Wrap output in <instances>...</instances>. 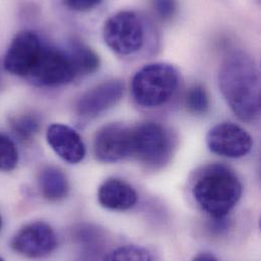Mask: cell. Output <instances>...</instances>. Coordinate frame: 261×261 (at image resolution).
<instances>
[{
	"instance_id": "obj_1",
	"label": "cell",
	"mask_w": 261,
	"mask_h": 261,
	"mask_svg": "<svg viewBox=\"0 0 261 261\" xmlns=\"http://www.w3.org/2000/svg\"><path fill=\"white\" fill-rule=\"evenodd\" d=\"M219 87L233 113L244 122L260 114V75L249 54L236 50L224 60L219 71Z\"/></svg>"
},
{
	"instance_id": "obj_2",
	"label": "cell",
	"mask_w": 261,
	"mask_h": 261,
	"mask_svg": "<svg viewBox=\"0 0 261 261\" xmlns=\"http://www.w3.org/2000/svg\"><path fill=\"white\" fill-rule=\"evenodd\" d=\"M192 195L198 206L213 219L227 217L242 196L236 173L221 164L206 166L196 177Z\"/></svg>"
},
{
	"instance_id": "obj_3",
	"label": "cell",
	"mask_w": 261,
	"mask_h": 261,
	"mask_svg": "<svg viewBox=\"0 0 261 261\" xmlns=\"http://www.w3.org/2000/svg\"><path fill=\"white\" fill-rule=\"evenodd\" d=\"M179 85L178 70L165 62L148 63L132 77L131 94L137 105L153 109L165 105Z\"/></svg>"
},
{
	"instance_id": "obj_4",
	"label": "cell",
	"mask_w": 261,
	"mask_h": 261,
	"mask_svg": "<svg viewBox=\"0 0 261 261\" xmlns=\"http://www.w3.org/2000/svg\"><path fill=\"white\" fill-rule=\"evenodd\" d=\"M172 151L170 133L161 124L152 121L142 122L132 127L131 156L148 167H162Z\"/></svg>"
},
{
	"instance_id": "obj_5",
	"label": "cell",
	"mask_w": 261,
	"mask_h": 261,
	"mask_svg": "<svg viewBox=\"0 0 261 261\" xmlns=\"http://www.w3.org/2000/svg\"><path fill=\"white\" fill-rule=\"evenodd\" d=\"M103 37L107 46L116 54L131 55L144 45V24L137 13L130 10L119 11L105 22Z\"/></svg>"
},
{
	"instance_id": "obj_6",
	"label": "cell",
	"mask_w": 261,
	"mask_h": 261,
	"mask_svg": "<svg viewBox=\"0 0 261 261\" xmlns=\"http://www.w3.org/2000/svg\"><path fill=\"white\" fill-rule=\"evenodd\" d=\"M27 77L38 87L51 88L69 84L77 76L66 49L44 45Z\"/></svg>"
},
{
	"instance_id": "obj_7",
	"label": "cell",
	"mask_w": 261,
	"mask_h": 261,
	"mask_svg": "<svg viewBox=\"0 0 261 261\" xmlns=\"http://www.w3.org/2000/svg\"><path fill=\"white\" fill-rule=\"evenodd\" d=\"M56 233L45 222H34L22 227L12 238L11 248L29 258H42L57 247Z\"/></svg>"
},
{
	"instance_id": "obj_8",
	"label": "cell",
	"mask_w": 261,
	"mask_h": 261,
	"mask_svg": "<svg viewBox=\"0 0 261 261\" xmlns=\"http://www.w3.org/2000/svg\"><path fill=\"white\" fill-rule=\"evenodd\" d=\"M206 144L210 150L218 155L239 159L251 150L253 139L240 125L225 122L210 129L206 134Z\"/></svg>"
},
{
	"instance_id": "obj_9",
	"label": "cell",
	"mask_w": 261,
	"mask_h": 261,
	"mask_svg": "<svg viewBox=\"0 0 261 261\" xmlns=\"http://www.w3.org/2000/svg\"><path fill=\"white\" fill-rule=\"evenodd\" d=\"M132 128L122 123L105 125L96 133L94 153L102 163H117L131 156Z\"/></svg>"
},
{
	"instance_id": "obj_10",
	"label": "cell",
	"mask_w": 261,
	"mask_h": 261,
	"mask_svg": "<svg viewBox=\"0 0 261 261\" xmlns=\"http://www.w3.org/2000/svg\"><path fill=\"white\" fill-rule=\"evenodd\" d=\"M39 36L32 31L19 32L11 41L4 56V68L16 76L27 77L43 48Z\"/></svg>"
},
{
	"instance_id": "obj_11",
	"label": "cell",
	"mask_w": 261,
	"mask_h": 261,
	"mask_svg": "<svg viewBox=\"0 0 261 261\" xmlns=\"http://www.w3.org/2000/svg\"><path fill=\"white\" fill-rule=\"evenodd\" d=\"M124 83L120 80L103 82L86 92L76 103V113L87 119L95 118L115 106L123 97Z\"/></svg>"
},
{
	"instance_id": "obj_12",
	"label": "cell",
	"mask_w": 261,
	"mask_h": 261,
	"mask_svg": "<svg viewBox=\"0 0 261 261\" xmlns=\"http://www.w3.org/2000/svg\"><path fill=\"white\" fill-rule=\"evenodd\" d=\"M46 138L55 153L68 164H79L87 154L82 136L68 125L58 123L50 125L46 132Z\"/></svg>"
},
{
	"instance_id": "obj_13",
	"label": "cell",
	"mask_w": 261,
	"mask_h": 261,
	"mask_svg": "<svg viewBox=\"0 0 261 261\" xmlns=\"http://www.w3.org/2000/svg\"><path fill=\"white\" fill-rule=\"evenodd\" d=\"M137 193L130 184L118 178L106 180L98 191L99 203L114 212L130 210L137 203Z\"/></svg>"
},
{
	"instance_id": "obj_14",
	"label": "cell",
	"mask_w": 261,
	"mask_h": 261,
	"mask_svg": "<svg viewBox=\"0 0 261 261\" xmlns=\"http://www.w3.org/2000/svg\"><path fill=\"white\" fill-rule=\"evenodd\" d=\"M38 181L41 194L49 201H60L68 195L69 183L67 177L57 167L47 166L42 169Z\"/></svg>"
},
{
	"instance_id": "obj_15",
	"label": "cell",
	"mask_w": 261,
	"mask_h": 261,
	"mask_svg": "<svg viewBox=\"0 0 261 261\" xmlns=\"http://www.w3.org/2000/svg\"><path fill=\"white\" fill-rule=\"evenodd\" d=\"M66 51L70 57L76 76L92 74L100 66L98 54L80 41H72Z\"/></svg>"
},
{
	"instance_id": "obj_16",
	"label": "cell",
	"mask_w": 261,
	"mask_h": 261,
	"mask_svg": "<svg viewBox=\"0 0 261 261\" xmlns=\"http://www.w3.org/2000/svg\"><path fill=\"white\" fill-rule=\"evenodd\" d=\"M10 128L19 140L28 141L40 130L41 120L35 114H23L10 120Z\"/></svg>"
},
{
	"instance_id": "obj_17",
	"label": "cell",
	"mask_w": 261,
	"mask_h": 261,
	"mask_svg": "<svg viewBox=\"0 0 261 261\" xmlns=\"http://www.w3.org/2000/svg\"><path fill=\"white\" fill-rule=\"evenodd\" d=\"M107 260H134L150 261L155 259L154 255L147 250L146 248L136 246V245H126L115 249L104 257Z\"/></svg>"
},
{
	"instance_id": "obj_18",
	"label": "cell",
	"mask_w": 261,
	"mask_h": 261,
	"mask_svg": "<svg viewBox=\"0 0 261 261\" xmlns=\"http://www.w3.org/2000/svg\"><path fill=\"white\" fill-rule=\"evenodd\" d=\"M186 107L194 115H204L210 109V98L202 86H193L186 95Z\"/></svg>"
},
{
	"instance_id": "obj_19",
	"label": "cell",
	"mask_w": 261,
	"mask_h": 261,
	"mask_svg": "<svg viewBox=\"0 0 261 261\" xmlns=\"http://www.w3.org/2000/svg\"><path fill=\"white\" fill-rule=\"evenodd\" d=\"M18 152L14 142L4 134H0V171L9 172L16 168Z\"/></svg>"
},
{
	"instance_id": "obj_20",
	"label": "cell",
	"mask_w": 261,
	"mask_h": 261,
	"mask_svg": "<svg viewBox=\"0 0 261 261\" xmlns=\"http://www.w3.org/2000/svg\"><path fill=\"white\" fill-rule=\"evenodd\" d=\"M152 7L156 15L168 20L172 18L177 11V1L176 0H152Z\"/></svg>"
},
{
	"instance_id": "obj_21",
	"label": "cell",
	"mask_w": 261,
	"mask_h": 261,
	"mask_svg": "<svg viewBox=\"0 0 261 261\" xmlns=\"http://www.w3.org/2000/svg\"><path fill=\"white\" fill-rule=\"evenodd\" d=\"M63 1L67 8L74 11H80V12L92 10L102 2V0H63Z\"/></svg>"
},
{
	"instance_id": "obj_22",
	"label": "cell",
	"mask_w": 261,
	"mask_h": 261,
	"mask_svg": "<svg viewBox=\"0 0 261 261\" xmlns=\"http://www.w3.org/2000/svg\"><path fill=\"white\" fill-rule=\"evenodd\" d=\"M195 261H217L218 258L211 252H201L193 257Z\"/></svg>"
},
{
	"instance_id": "obj_23",
	"label": "cell",
	"mask_w": 261,
	"mask_h": 261,
	"mask_svg": "<svg viewBox=\"0 0 261 261\" xmlns=\"http://www.w3.org/2000/svg\"><path fill=\"white\" fill-rule=\"evenodd\" d=\"M1 226H2V220H1V217H0V230H1Z\"/></svg>"
},
{
	"instance_id": "obj_24",
	"label": "cell",
	"mask_w": 261,
	"mask_h": 261,
	"mask_svg": "<svg viewBox=\"0 0 261 261\" xmlns=\"http://www.w3.org/2000/svg\"><path fill=\"white\" fill-rule=\"evenodd\" d=\"M0 260H2V258H1V257H0Z\"/></svg>"
}]
</instances>
